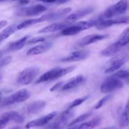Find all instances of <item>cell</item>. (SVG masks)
Masks as SVG:
<instances>
[{"label": "cell", "mask_w": 129, "mask_h": 129, "mask_svg": "<svg viewBox=\"0 0 129 129\" xmlns=\"http://www.w3.org/2000/svg\"><path fill=\"white\" fill-rule=\"evenodd\" d=\"M71 11V8H66L62 9V10L54 11V12H51L50 13L45 14V15H44L43 16H40V18H38L25 20V21H23L22 23L17 25V29L18 30H20V29L25 28L28 27V26H31L33 25L43 22V21L56 20L57 19L62 18L63 16L66 15V14L69 13Z\"/></svg>", "instance_id": "6da1fadb"}, {"label": "cell", "mask_w": 129, "mask_h": 129, "mask_svg": "<svg viewBox=\"0 0 129 129\" xmlns=\"http://www.w3.org/2000/svg\"><path fill=\"white\" fill-rule=\"evenodd\" d=\"M76 69V66H72L66 67V68H55L50 70L48 71L47 72L44 73L39 78L38 80L36 81L35 83H44V82L49 81L55 80L57 79L61 78L64 76L66 75L68 73L73 72Z\"/></svg>", "instance_id": "7a4b0ae2"}, {"label": "cell", "mask_w": 129, "mask_h": 129, "mask_svg": "<svg viewBox=\"0 0 129 129\" xmlns=\"http://www.w3.org/2000/svg\"><path fill=\"white\" fill-rule=\"evenodd\" d=\"M129 59V51L123 52L113 57L108 62V66L105 70V73L108 74L118 70Z\"/></svg>", "instance_id": "3957f363"}, {"label": "cell", "mask_w": 129, "mask_h": 129, "mask_svg": "<svg viewBox=\"0 0 129 129\" xmlns=\"http://www.w3.org/2000/svg\"><path fill=\"white\" fill-rule=\"evenodd\" d=\"M74 111L68 109L60 113L56 119L49 125L45 129H62L68 125L69 121L74 117Z\"/></svg>", "instance_id": "277c9868"}, {"label": "cell", "mask_w": 129, "mask_h": 129, "mask_svg": "<svg viewBox=\"0 0 129 129\" xmlns=\"http://www.w3.org/2000/svg\"><path fill=\"white\" fill-rule=\"evenodd\" d=\"M30 96V93L26 89H22L16 93L6 97L3 101L1 107H6L15 103H21L28 99Z\"/></svg>", "instance_id": "5b68a950"}, {"label": "cell", "mask_w": 129, "mask_h": 129, "mask_svg": "<svg viewBox=\"0 0 129 129\" xmlns=\"http://www.w3.org/2000/svg\"><path fill=\"white\" fill-rule=\"evenodd\" d=\"M40 72L38 67H30L23 69L17 77V82L18 84L26 85L33 81Z\"/></svg>", "instance_id": "8992f818"}, {"label": "cell", "mask_w": 129, "mask_h": 129, "mask_svg": "<svg viewBox=\"0 0 129 129\" xmlns=\"http://www.w3.org/2000/svg\"><path fill=\"white\" fill-rule=\"evenodd\" d=\"M128 7L127 0H120L117 3L107 9L103 13V17L105 18H111L115 16L123 14Z\"/></svg>", "instance_id": "52a82bcc"}, {"label": "cell", "mask_w": 129, "mask_h": 129, "mask_svg": "<svg viewBox=\"0 0 129 129\" xmlns=\"http://www.w3.org/2000/svg\"><path fill=\"white\" fill-rule=\"evenodd\" d=\"M123 86V83L122 81L112 76L103 81L100 87V91L102 93L106 94L121 89Z\"/></svg>", "instance_id": "ba28073f"}, {"label": "cell", "mask_w": 129, "mask_h": 129, "mask_svg": "<svg viewBox=\"0 0 129 129\" xmlns=\"http://www.w3.org/2000/svg\"><path fill=\"white\" fill-rule=\"evenodd\" d=\"M47 7L42 5H37L34 6H29L20 8L17 11L16 14L18 16H37L47 10Z\"/></svg>", "instance_id": "9c48e42d"}, {"label": "cell", "mask_w": 129, "mask_h": 129, "mask_svg": "<svg viewBox=\"0 0 129 129\" xmlns=\"http://www.w3.org/2000/svg\"><path fill=\"white\" fill-rule=\"evenodd\" d=\"M125 23H129V16L117 18L114 19H110V20H102L97 25L96 28L98 30H103L113 25Z\"/></svg>", "instance_id": "30bf717a"}, {"label": "cell", "mask_w": 129, "mask_h": 129, "mask_svg": "<svg viewBox=\"0 0 129 129\" xmlns=\"http://www.w3.org/2000/svg\"><path fill=\"white\" fill-rule=\"evenodd\" d=\"M57 112H51V113L46 115L44 117L34 120L32 121H30L25 125V127H26V129H29L33 128V127H42V126L45 125L48 123H49L50 120H52L57 115Z\"/></svg>", "instance_id": "8fae6325"}, {"label": "cell", "mask_w": 129, "mask_h": 129, "mask_svg": "<svg viewBox=\"0 0 129 129\" xmlns=\"http://www.w3.org/2000/svg\"><path fill=\"white\" fill-rule=\"evenodd\" d=\"M89 55V51L88 50H80L74 51L71 53L67 56L60 59L62 62H76L84 60L86 59Z\"/></svg>", "instance_id": "7c38bea8"}, {"label": "cell", "mask_w": 129, "mask_h": 129, "mask_svg": "<svg viewBox=\"0 0 129 129\" xmlns=\"http://www.w3.org/2000/svg\"><path fill=\"white\" fill-rule=\"evenodd\" d=\"M108 37H109L108 34H92V35L84 37L83 39H81L78 42V44L79 46L84 47L86 45H90L93 43L102 41V40L108 38Z\"/></svg>", "instance_id": "4fadbf2b"}, {"label": "cell", "mask_w": 129, "mask_h": 129, "mask_svg": "<svg viewBox=\"0 0 129 129\" xmlns=\"http://www.w3.org/2000/svg\"><path fill=\"white\" fill-rule=\"evenodd\" d=\"M93 11H94V8H93L88 7L83 9V10L76 11V12L69 15L66 18L65 22L67 23H72L75 22L77 20H80V19L83 18V17H84L86 15L93 13Z\"/></svg>", "instance_id": "5bb4252c"}, {"label": "cell", "mask_w": 129, "mask_h": 129, "mask_svg": "<svg viewBox=\"0 0 129 129\" xmlns=\"http://www.w3.org/2000/svg\"><path fill=\"white\" fill-rule=\"evenodd\" d=\"M0 119L4 120L8 122L12 121L16 123H22L25 121L23 116L15 111H9L3 113L0 116Z\"/></svg>", "instance_id": "9a60e30c"}, {"label": "cell", "mask_w": 129, "mask_h": 129, "mask_svg": "<svg viewBox=\"0 0 129 129\" xmlns=\"http://www.w3.org/2000/svg\"><path fill=\"white\" fill-rule=\"evenodd\" d=\"M46 105L45 102L37 100L29 103L26 107V111L29 114H36L41 112Z\"/></svg>", "instance_id": "2e32d148"}, {"label": "cell", "mask_w": 129, "mask_h": 129, "mask_svg": "<svg viewBox=\"0 0 129 129\" xmlns=\"http://www.w3.org/2000/svg\"><path fill=\"white\" fill-rule=\"evenodd\" d=\"M84 81H85L84 77L82 75H78L71 79L68 83L64 84L61 88V89L63 91L71 89L72 88H76L78 86H80L81 84H83Z\"/></svg>", "instance_id": "e0dca14e"}, {"label": "cell", "mask_w": 129, "mask_h": 129, "mask_svg": "<svg viewBox=\"0 0 129 129\" xmlns=\"http://www.w3.org/2000/svg\"><path fill=\"white\" fill-rule=\"evenodd\" d=\"M69 23H55L51 24L43 28L41 30H39L38 32L39 34H47V33L54 32V31H58V30H62L65 28L68 27Z\"/></svg>", "instance_id": "ac0fdd59"}, {"label": "cell", "mask_w": 129, "mask_h": 129, "mask_svg": "<svg viewBox=\"0 0 129 129\" xmlns=\"http://www.w3.org/2000/svg\"><path fill=\"white\" fill-rule=\"evenodd\" d=\"M52 47V42L45 43L44 44H42V45H37V46L31 48L30 50H28V52H26V55H35L42 54V53L49 50Z\"/></svg>", "instance_id": "d6986e66"}, {"label": "cell", "mask_w": 129, "mask_h": 129, "mask_svg": "<svg viewBox=\"0 0 129 129\" xmlns=\"http://www.w3.org/2000/svg\"><path fill=\"white\" fill-rule=\"evenodd\" d=\"M115 44L121 50H123L124 47L127 48L129 45V27L123 30Z\"/></svg>", "instance_id": "ffe728a7"}, {"label": "cell", "mask_w": 129, "mask_h": 129, "mask_svg": "<svg viewBox=\"0 0 129 129\" xmlns=\"http://www.w3.org/2000/svg\"><path fill=\"white\" fill-rule=\"evenodd\" d=\"M122 50L115 43L111 44L101 52V54L105 57H114L120 54Z\"/></svg>", "instance_id": "44dd1931"}, {"label": "cell", "mask_w": 129, "mask_h": 129, "mask_svg": "<svg viewBox=\"0 0 129 129\" xmlns=\"http://www.w3.org/2000/svg\"><path fill=\"white\" fill-rule=\"evenodd\" d=\"M29 38V35H26V36L23 37L21 39H19V40H16V41L10 44V45L8 47V50L10 51H17V50H20L25 46L26 44V42L28 41V39Z\"/></svg>", "instance_id": "7402d4cb"}, {"label": "cell", "mask_w": 129, "mask_h": 129, "mask_svg": "<svg viewBox=\"0 0 129 129\" xmlns=\"http://www.w3.org/2000/svg\"><path fill=\"white\" fill-rule=\"evenodd\" d=\"M82 31H83L82 28L77 23H75L74 25L69 26L68 27L65 28L64 29H63L61 32H60V35H63V36L74 35L79 34V33H80Z\"/></svg>", "instance_id": "603a6c76"}, {"label": "cell", "mask_w": 129, "mask_h": 129, "mask_svg": "<svg viewBox=\"0 0 129 129\" xmlns=\"http://www.w3.org/2000/svg\"><path fill=\"white\" fill-rule=\"evenodd\" d=\"M119 123L122 127H127L129 125V99L120 117Z\"/></svg>", "instance_id": "cb8c5ba5"}, {"label": "cell", "mask_w": 129, "mask_h": 129, "mask_svg": "<svg viewBox=\"0 0 129 129\" xmlns=\"http://www.w3.org/2000/svg\"><path fill=\"white\" fill-rule=\"evenodd\" d=\"M102 120V118L100 117H95L94 118L88 121V122L82 123L81 125L78 126L77 129H93L99 125Z\"/></svg>", "instance_id": "d4e9b609"}, {"label": "cell", "mask_w": 129, "mask_h": 129, "mask_svg": "<svg viewBox=\"0 0 129 129\" xmlns=\"http://www.w3.org/2000/svg\"><path fill=\"white\" fill-rule=\"evenodd\" d=\"M17 25H16V24H14L11 26H8L5 30H3L0 33V42L3 40L8 39L9 37L11 36L13 34H14L18 30Z\"/></svg>", "instance_id": "484cf974"}, {"label": "cell", "mask_w": 129, "mask_h": 129, "mask_svg": "<svg viewBox=\"0 0 129 129\" xmlns=\"http://www.w3.org/2000/svg\"><path fill=\"white\" fill-rule=\"evenodd\" d=\"M112 76L120 79L122 82L124 81L126 84H129V69H122L118 71L113 74Z\"/></svg>", "instance_id": "4316f807"}, {"label": "cell", "mask_w": 129, "mask_h": 129, "mask_svg": "<svg viewBox=\"0 0 129 129\" xmlns=\"http://www.w3.org/2000/svg\"><path fill=\"white\" fill-rule=\"evenodd\" d=\"M91 113H84V114L81 115H80L79 117L75 118V119H74V120L72 121L71 122H70V123L68 124V126H69V127H72V126L76 125L78 124V123H81V122H84V120L88 119V118L91 115Z\"/></svg>", "instance_id": "83f0119b"}, {"label": "cell", "mask_w": 129, "mask_h": 129, "mask_svg": "<svg viewBox=\"0 0 129 129\" xmlns=\"http://www.w3.org/2000/svg\"><path fill=\"white\" fill-rule=\"evenodd\" d=\"M112 96H112V94H109V95L105 96L102 98L101 100H100L98 102V103L94 105V109L97 110L102 108V107H103V106L105 104L108 100H110L112 98Z\"/></svg>", "instance_id": "f1b7e54d"}, {"label": "cell", "mask_w": 129, "mask_h": 129, "mask_svg": "<svg viewBox=\"0 0 129 129\" xmlns=\"http://www.w3.org/2000/svg\"><path fill=\"white\" fill-rule=\"evenodd\" d=\"M88 98V96H86L83 97V98L76 99L75 100H74L71 103L70 105H69V107H68V109H73V108H74V107L80 105L82 104L83 102H85Z\"/></svg>", "instance_id": "f546056e"}, {"label": "cell", "mask_w": 129, "mask_h": 129, "mask_svg": "<svg viewBox=\"0 0 129 129\" xmlns=\"http://www.w3.org/2000/svg\"><path fill=\"white\" fill-rule=\"evenodd\" d=\"M13 60V57L11 56H6L4 57L3 59L0 60V68H3V67L5 66L8 65L10 64Z\"/></svg>", "instance_id": "4dcf8cb0"}, {"label": "cell", "mask_w": 129, "mask_h": 129, "mask_svg": "<svg viewBox=\"0 0 129 129\" xmlns=\"http://www.w3.org/2000/svg\"><path fill=\"white\" fill-rule=\"evenodd\" d=\"M45 40V38L44 37H36L33 39H30L28 41L26 42L28 44H37L39 42H44Z\"/></svg>", "instance_id": "1f68e13d"}, {"label": "cell", "mask_w": 129, "mask_h": 129, "mask_svg": "<svg viewBox=\"0 0 129 129\" xmlns=\"http://www.w3.org/2000/svg\"><path fill=\"white\" fill-rule=\"evenodd\" d=\"M64 83L63 81H60V82H59V83H56V84H55L54 86H52L51 88H50V91H54L58 90V89H59V88H60L62 87V86L64 84Z\"/></svg>", "instance_id": "d6a6232c"}, {"label": "cell", "mask_w": 129, "mask_h": 129, "mask_svg": "<svg viewBox=\"0 0 129 129\" xmlns=\"http://www.w3.org/2000/svg\"><path fill=\"white\" fill-rule=\"evenodd\" d=\"M8 123V122H6V121L4 120L0 119V129H3L5 128Z\"/></svg>", "instance_id": "836d02e7"}, {"label": "cell", "mask_w": 129, "mask_h": 129, "mask_svg": "<svg viewBox=\"0 0 129 129\" xmlns=\"http://www.w3.org/2000/svg\"><path fill=\"white\" fill-rule=\"evenodd\" d=\"M7 21H6V20H1V21H0V29L6 26L7 25Z\"/></svg>", "instance_id": "e575fe53"}, {"label": "cell", "mask_w": 129, "mask_h": 129, "mask_svg": "<svg viewBox=\"0 0 129 129\" xmlns=\"http://www.w3.org/2000/svg\"><path fill=\"white\" fill-rule=\"evenodd\" d=\"M19 2L21 5H28L31 2V0H20Z\"/></svg>", "instance_id": "d590c367"}, {"label": "cell", "mask_w": 129, "mask_h": 129, "mask_svg": "<svg viewBox=\"0 0 129 129\" xmlns=\"http://www.w3.org/2000/svg\"><path fill=\"white\" fill-rule=\"evenodd\" d=\"M38 1H42V2L44 3H54L57 1V0H37Z\"/></svg>", "instance_id": "8d00e7d4"}, {"label": "cell", "mask_w": 129, "mask_h": 129, "mask_svg": "<svg viewBox=\"0 0 129 129\" xmlns=\"http://www.w3.org/2000/svg\"><path fill=\"white\" fill-rule=\"evenodd\" d=\"M70 1V0H57V4H62L64 3H66L68 1Z\"/></svg>", "instance_id": "74e56055"}, {"label": "cell", "mask_w": 129, "mask_h": 129, "mask_svg": "<svg viewBox=\"0 0 129 129\" xmlns=\"http://www.w3.org/2000/svg\"><path fill=\"white\" fill-rule=\"evenodd\" d=\"M78 126H77V125H74V126H72L71 127H70V128H69L68 129H77L78 128Z\"/></svg>", "instance_id": "f35d334b"}, {"label": "cell", "mask_w": 129, "mask_h": 129, "mask_svg": "<svg viewBox=\"0 0 129 129\" xmlns=\"http://www.w3.org/2000/svg\"><path fill=\"white\" fill-rule=\"evenodd\" d=\"M11 129H21V128H20V127H18V126H16V127H13V128Z\"/></svg>", "instance_id": "ab89813d"}, {"label": "cell", "mask_w": 129, "mask_h": 129, "mask_svg": "<svg viewBox=\"0 0 129 129\" xmlns=\"http://www.w3.org/2000/svg\"><path fill=\"white\" fill-rule=\"evenodd\" d=\"M3 51H0V59H1V57L3 56Z\"/></svg>", "instance_id": "60d3db41"}, {"label": "cell", "mask_w": 129, "mask_h": 129, "mask_svg": "<svg viewBox=\"0 0 129 129\" xmlns=\"http://www.w3.org/2000/svg\"><path fill=\"white\" fill-rule=\"evenodd\" d=\"M103 129H116L115 127H107V128H105Z\"/></svg>", "instance_id": "b9f144b4"}, {"label": "cell", "mask_w": 129, "mask_h": 129, "mask_svg": "<svg viewBox=\"0 0 129 129\" xmlns=\"http://www.w3.org/2000/svg\"><path fill=\"white\" fill-rule=\"evenodd\" d=\"M1 79H2V75H1V74H0V81H1Z\"/></svg>", "instance_id": "7bdbcfd3"}, {"label": "cell", "mask_w": 129, "mask_h": 129, "mask_svg": "<svg viewBox=\"0 0 129 129\" xmlns=\"http://www.w3.org/2000/svg\"><path fill=\"white\" fill-rule=\"evenodd\" d=\"M127 50H128V51H129V45H128V46L127 47Z\"/></svg>", "instance_id": "ee69618b"}, {"label": "cell", "mask_w": 129, "mask_h": 129, "mask_svg": "<svg viewBox=\"0 0 129 129\" xmlns=\"http://www.w3.org/2000/svg\"><path fill=\"white\" fill-rule=\"evenodd\" d=\"M8 1V0H2V1ZM10 1H16V0H10Z\"/></svg>", "instance_id": "f6af8a7d"}, {"label": "cell", "mask_w": 129, "mask_h": 129, "mask_svg": "<svg viewBox=\"0 0 129 129\" xmlns=\"http://www.w3.org/2000/svg\"><path fill=\"white\" fill-rule=\"evenodd\" d=\"M0 102H1V96H0Z\"/></svg>", "instance_id": "bcb514c9"}, {"label": "cell", "mask_w": 129, "mask_h": 129, "mask_svg": "<svg viewBox=\"0 0 129 129\" xmlns=\"http://www.w3.org/2000/svg\"><path fill=\"white\" fill-rule=\"evenodd\" d=\"M0 1H2V0H0Z\"/></svg>", "instance_id": "7dc6e473"}]
</instances>
